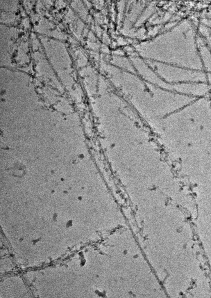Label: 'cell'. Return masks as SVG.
Here are the masks:
<instances>
[{"label": "cell", "mask_w": 211, "mask_h": 298, "mask_svg": "<svg viewBox=\"0 0 211 298\" xmlns=\"http://www.w3.org/2000/svg\"><path fill=\"white\" fill-rule=\"evenodd\" d=\"M72 6L78 14L83 19H85L87 14V11L84 6L81 2L79 1L77 2H73L72 3Z\"/></svg>", "instance_id": "6da1fadb"}]
</instances>
